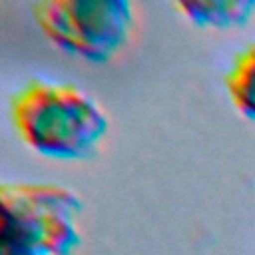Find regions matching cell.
<instances>
[{"label":"cell","mask_w":255,"mask_h":255,"mask_svg":"<svg viewBox=\"0 0 255 255\" xmlns=\"http://www.w3.org/2000/svg\"><path fill=\"white\" fill-rule=\"evenodd\" d=\"M175 8L197 26L229 28L249 22L255 12V0H187L175 2Z\"/></svg>","instance_id":"obj_4"},{"label":"cell","mask_w":255,"mask_h":255,"mask_svg":"<svg viewBox=\"0 0 255 255\" xmlns=\"http://www.w3.org/2000/svg\"><path fill=\"white\" fill-rule=\"evenodd\" d=\"M80 197L56 183L0 185V255H72Z\"/></svg>","instance_id":"obj_2"},{"label":"cell","mask_w":255,"mask_h":255,"mask_svg":"<svg viewBox=\"0 0 255 255\" xmlns=\"http://www.w3.org/2000/svg\"><path fill=\"white\" fill-rule=\"evenodd\" d=\"M32 16L58 48L90 62L110 60L133 22L126 0H42L32 4Z\"/></svg>","instance_id":"obj_3"},{"label":"cell","mask_w":255,"mask_h":255,"mask_svg":"<svg viewBox=\"0 0 255 255\" xmlns=\"http://www.w3.org/2000/svg\"><path fill=\"white\" fill-rule=\"evenodd\" d=\"M10 116L20 139L52 159H80L108 131V118L90 94L38 78L12 96Z\"/></svg>","instance_id":"obj_1"},{"label":"cell","mask_w":255,"mask_h":255,"mask_svg":"<svg viewBox=\"0 0 255 255\" xmlns=\"http://www.w3.org/2000/svg\"><path fill=\"white\" fill-rule=\"evenodd\" d=\"M225 86L237 112L255 122V44L235 56Z\"/></svg>","instance_id":"obj_5"}]
</instances>
